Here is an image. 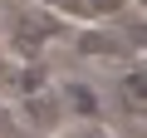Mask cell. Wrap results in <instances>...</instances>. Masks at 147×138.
Instances as JSON below:
<instances>
[{
  "mask_svg": "<svg viewBox=\"0 0 147 138\" xmlns=\"http://www.w3.org/2000/svg\"><path fill=\"white\" fill-rule=\"evenodd\" d=\"M15 138H39V133H20V128H15Z\"/></svg>",
  "mask_w": 147,
  "mask_h": 138,
  "instance_id": "3",
  "label": "cell"
},
{
  "mask_svg": "<svg viewBox=\"0 0 147 138\" xmlns=\"http://www.w3.org/2000/svg\"><path fill=\"white\" fill-rule=\"evenodd\" d=\"M64 138H113V133H108V128H98V123H74Z\"/></svg>",
  "mask_w": 147,
  "mask_h": 138,
  "instance_id": "1",
  "label": "cell"
},
{
  "mask_svg": "<svg viewBox=\"0 0 147 138\" xmlns=\"http://www.w3.org/2000/svg\"><path fill=\"white\" fill-rule=\"evenodd\" d=\"M0 138H15V113L0 104Z\"/></svg>",
  "mask_w": 147,
  "mask_h": 138,
  "instance_id": "2",
  "label": "cell"
}]
</instances>
